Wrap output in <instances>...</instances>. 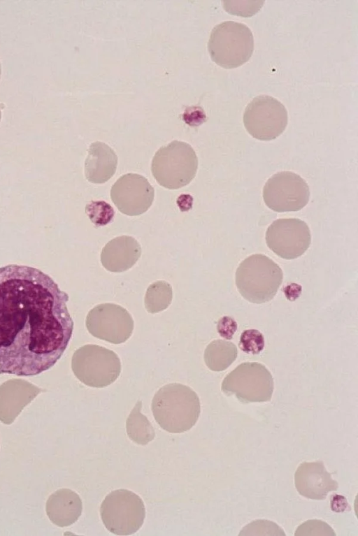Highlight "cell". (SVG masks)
Segmentation results:
<instances>
[{
    "label": "cell",
    "instance_id": "cell-1",
    "mask_svg": "<svg viewBox=\"0 0 358 536\" xmlns=\"http://www.w3.org/2000/svg\"><path fill=\"white\" fill-rule=\"evenodd\" d=\"M68 300L38 268H0V374L34 376L57 362L73 330Z\"/></svg>",
    "mask_w": 358,
    "mask_h": 536
},
{
    "label": "cell",
    "instance_id": "cell-2",
    "mask_svg": "<svg viewBox=\"0 0 358 536\" xmlns=\"http://www.w3.org/2000/svg\"><path fill=\"white\" fill-rule=\"evenodd\" d=\"M152 411L162 428L172 433H183L196 423L201 411L200 400L190 387L171 383L155 394Z\"/></svg>",
    "mask_w": 358,
    "mask_h": 536
},
{
    "label": "cell",
    "instance_id": "cell-3",
    "mask_svg": "<svg viewBox=\"0 0 358 536\" xmlns=\"http://www.w3.org/2000/svg\"><path fill=\"white\" fill-rule=\"evenodd\" d=\"M283 279L280 266L266 255L252 254L244 259L236 273L241 296L250 303H263L273 298Z\"/></svg>",
    "mask_w": 358,
    "mask_h": 536
},
{
    "label": "cell",
    "instance_id": "cell-4",
    "mask_svg": "<svg viewBox=\"0 0 358 536\" xmlns=\"http://www.w3.org/2000/svg\"><path fill=\"white\" fill-rule=\"evenodd\" d=\"M197 168L198 159L194 149L189 144L178 140L159 148L151 164L157 183L169 189L188 184L195 177Z\"/></svg>",
    "mask_w": 358,
    "mask_h": 536
},
{
    "label": "cell",
    "instance_id": "cell-5",
    "mask_svg": "<svg viewBox=\"0 0 358 536\" xmlns=\"http://www.w3.org/2000/svg\"><path fill=\"white\" fill-rule=\"evenodd\" d=\"M208 48L212 60L217 65L224 68H236L251 57L253 35L245 24L225 21L213 29Z\"/></svg>",
    "mask_w": 358,
    "mask_h": 536
},
{
    "label": "cell",
    "instance_id": "cell-6",
    "mask_svg": "<svg viewBox=\"0 0 358 536\" xmlns=\"http://www.w3.org/2000/svg\"><path fill=\"white\" fill-rule=\"evenodd\" d=\"M71 368L81 382L96 388L111 384L121 372L120 360L113 351L91 344L84 345L74 352Z\"/></svg>",
    "mask_w": 358,
    "mask_h": 536
},
{
    "label": "cell",
    "instance_id": "cell-7",
    "mask_svg": "<svg viewBox=\"0 0 358 536\" xmlns=\"http://www.w3.org/2000/svg\"><path fill=\"white\" fill-rule=\"evenodd\" d=\"M100 514L105 527L117 535H129L143 525L145 509L141 498L127 489L108 494L101 503Z\"/></svg>",
    "mask_w": 358,
    "mask_h": 536
},
{
    "label": "cell",
    "instance_id": "cell-8",
    "mask_svg": "<svg viewBox=\"0 0 358 536\" xmlns=\"http://www.w3.org/2000/svg\"><path fill=\"white\" fill-rule=\"evenodd\" d=\"M221 389L226 395H234L242 403L266 402L272 397L273 379L264 365L245 362L224 377Z\"/></svg>",
    "mask_w": 358,
    "mask_h": 536
},
{
    "label": "cell",
    "instance_id": "cell-9",
    "mask_svg": "<svg viewBox=\"0 0 358 536\" xmlns=\"http://www.w3.org/2000/svg\"><path fill=\"white\" fill-rule=\"evenodd\" d=\"M243 124L248 132L260 140H271L285 129L288 117L285 107L276 99L260 95L247 106Z\"/></svg>",
    "mask_w": 358,
    "mask_h": 536
},
{
    "label": "cell",
    "instance_id": "cell-10",
    "mask_svg": "<svg viewBox=\"0 0 358 536\" xmlns=\"http://www.w3.org/2000/svg\"><path fill=\"white\" fill-rule=\"evenodd\" d=\"M310 191L306 182L291 171L279 172L271 176L263 189L267 207L278 212L298 211L306 205Z\"/></svg>",
    "mask_w": 358,
    "mask_h": 536
},
{
    "label": "cell",
    "instance_id": "cell-11",
    "mask_svg": "<svg viewBox=\"0 0 358 536\" xmlns=\"http://www.w3.org/2000/svg\"><path fill=\"white\" fill-rule=\"evenodd\" d=\"M86 327L95 338L112 344H121L131 335L134 321L129 312L122 306L103 303L88 312Z\"/></svg>",
    "mask_w": 358,
    "mask_h": 536
},
{
    "label": "cell",
    "instance_id": "cell-12",
    "mask_svg": "<svg viewBox=\"0 0 358 536\" xmlns=\"http://www.w3.org/2000/svg\"><path fill=\"white\" fill-rule=\"evenodd\" d=\"M310 242L309 227L299 219H277L266 232V242L268 248L285 259H294L303 254Z\"/></svg>",
    "mask_w": 358,
    "mask_h": 536
},
{
    "label": "cell",
    "instance_id": "cell-13",
    "mask_svg": "<svg viewBox=\"0 0 358 536\" xmlns=\"http://www.w3.org/2000/svg\"><path fill=\"white\" fill-rule=\"evenodd\" d=\"M155 191L143 175L127 173L112 186L110 197L117 208L129 216L145 212L152 204Z\"/></svg>",
    "mask_w": 358,
    "mask_h": 536
},
{
    "label": "cell",
    "instance_id": "cell-14",
    "mask_svg": "<svg viewBox=\"0 0 358 536\" xmlns=\"http://www.w3.org/2000/svg\"><path fill=\"white\" fill-rule=\"evenodd\" d=\"M294 484L301 495L312 500H324L338 488L320 461L301 463L294 474Z\"/></svg>",
    "mask_w": 358,
    "mask_h": 536
},
{
    "label": "cell",
    "instance_id": "cell-15",
    "mask_svg": "<svg viewBox=\"0 0 358 536\" xmlns=\"http://www.w3.org/2000/svg\"><path fill=\"white\" fill-rule=\"evenodd\" d=\"M41 392L42 389L20 379L3 383L0 386V421L6 425L11 424Z\"/></svg>",
    "mask_w": 358,
    "mask_h": 536
},
{
    "label": "cell",
    "instance_id": "cell-16",
    "mask_svg": "<svg viewBox=\"0 0 358 536\" xmlns=\"http://www.w3.org/2000/svg\"><path fill=\"white\" fill-rule=\"evenodd\" d=\"M141 248L131 236H122L110 240L101 253L102 266L108 271L121 273L131 268L138 260Z\"/></svg>",
    "mask_w": 358,
    "mask_h": 536
},
{
    "label": "cell",
    "instance_id": "cell-17",
    "mask_svg": "<svg viewBox=\"0 0 358 536\" xmlns=\"http://www.w3.org/2000/svg\"><path fill=\"white\" fill-rule=\"evenodd\" d=\"M117 166V157L114 150L102 142L90 145L85 162V174L87 180L103 184L113 177Z\"/></svg>",
    "mask_w": 358,
    "mask_h": 536
},
{
    "label": "cell",
    "instance_id": "cell-18",
    "mask_svg": "<svg viewBox=\"0 0 358 536\" xmlns=\"http://www.w3.org/2000/svg\"><path fill=\"white\" fill-rule=\"evenodd\" d=\"M82 509L80 496L69 488L56 491L46 502V513L49 519L59 527H66L74 523L81 515Z\"/></svg>",
    "mask_w": 358,
    "mask_h": 536
},
{
    "label": "cell",
    "instance_id": "cell-19",
    "mask_svg": "<svg viewBox=\"0 0 358 536\" xmlns=\"http://www.w3.org/2000/svg\"><path fill=\"white\" fill-rule=\"evenodd\" d=\"M237 354V347L234 343L215 340L206 347L204 361L210 370L219 372L226 370L236 360Z\"/></svg>",
    "mask_w": 358,
    "mask_h": 536
},
{
    "label": "cell",
    "instance_id": "cell-20",
    "mask_svg": "<svg viewBox=\"0 0 358 536\" xmlns=\"http://www.w3.org/2000/svg\"><path fill=\"white\" fill-rule=\"evenodd\" d=\"M141 407L142 402L138 400L127 419L126 430L132 441L145 445L155 438V433L151 423L141 414Z\"/></svg>",
    "mask_w": 358,
    "mask_h": 536
},
{
    "label": "cell",
    "instance_id": "cell-21",
    "mask_svg": "<svg viewBox=\"0 0 358 536\" xmlns=\"http://www.w3.org/2000/svg\"><path fill=\"white\" fill-rule=\"evenodd\" d=\"M173 298L172 287L168 282L160 280L151 284L145 296V307L150 313H157L166 309Z\"/></svg>",
    "mask_w": 358,
    "mask_h": 536
},
{
    "label": "cell",
    "instance_id": "cell-22",
    "mask_svg": "<svg viewBox=\"0 0 358 536\" xmlns=\"http://www.w3.org/2000/svg\"><path fill=\"white\" fill-rule=\"evenodd\" d=\"M85 211L90 221L97 226L108 224L115 215L112 206L104 201H92L86 205Z\"/></svg>",
    "mask_w": 358,
    "mask_h": 536
},
{
    "label": "cell",
    "instance_id": "cell-23",
    "mask_svg": "<svg viewBox=\"0 0 358 536\" xmlns=\"http://www.w3.org/2000/svg\"><path fill=\"white\" fill-rule=\"evenodd\" d=\"M264 347L263 334L256 329L244 331L240 337L239 347L246 353L259 354Z\"/></svg>",
    "mask_w": 358,
    "mask_h": 536
},
{
    "label": "cell",
    "instance_id": "cell-24",
    "mask_svg": "<svg viewBox=\"0 0 358 536\" xmlns=\"http://www.w3.org/2000/svg\"><path fill=\"white\" fill-rule=\"evenodd\" d=\"M239 535H285V533L276 523L266 520H258L244 527Z\"/></svg>",
    "mask_w": 358,
    "mask_h": 536
},
{
    "label": "cell",
    "instance_id": "cell-25",
    "mask_svg": "<svg viewBox=\"0 0 358 536\" xmlns=\"http://www.w3.org/2000/svg\"><path fill=\"white\" fill-rule=\"evenodd\" d=\"M333 529L320 520H310L300 525L295 535H335Z\"/></svg>",
    "mask_w": 358,
    "mask_h": 536
},
{
    "label": "cell",
    "instance_id": "cell-26",
    "mask_svg": "<svg viewBox=\"0 0 358 536\" xmlns=\"http://www.w3.org/2000/svg\"><path fill=\"white\" fill-rule=\"evenodd\" d=\"M237 323L231 317H222L217 322V330L224 338L231 340L237 330Z\"/></svg>",
    "mask_w": 358,
    "mask_h": 536
},
{
    "label": "cell",
    "instance_id": "cell-27",
    "mask_svg": "<svg viewBox=\"0 0 358 536\" xmlns=\"http://www.w3.org/2000/svg\"><path fill=\"white\" fill-rule=\"evenodd\" d=\"M1 109H0V121H1Z\"/></svg>",
    "mask_w": 358,
    "mask_h": 536
},
{
    "label": "cell",
    "instance_id": "cell-28",
    "mask_svg": "<svg viewBox=\"0 0 358 536\" xmlns=\"http://www.w3.org/2000/svg\"><path fill=\"white\" fill-rule=\"evenodd\" d=\"M0 76H1V64H0Z\"/></svg>",
    "mask_w": 358,
    "mask_h": 536
}]
</instances>
